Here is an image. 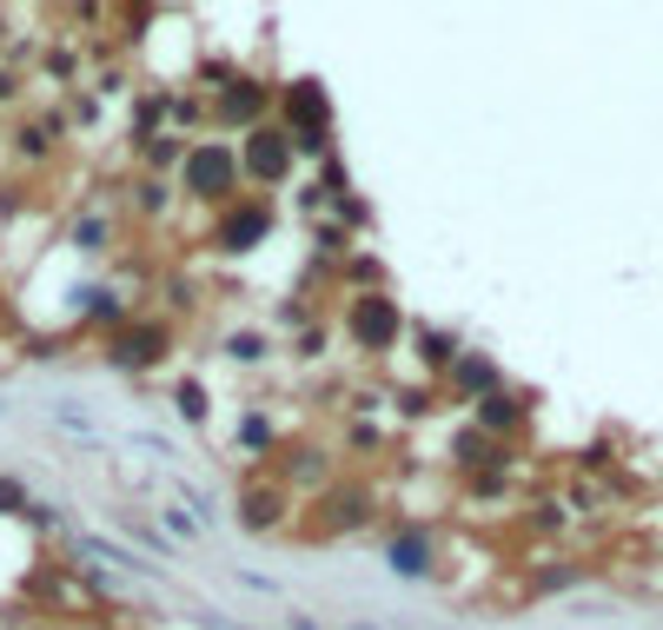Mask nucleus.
Here are the masks:
<instances>
[{"label":"nucleus","instance_id":"1","mask_svg":"<svg viewBox=\"0 0 663 630\" xmlns=\"http://www.w3.org/2000/svg\"><path fill=\"white\" fill-rule=\"evenodd\" d=\"M179 179H186V193H193V199H232L246 173H239V153H232V146H219V140H199V146L186 153Z\"/></svg>","mask_w":663,"mask_h":630},{"label":"nucleus","instance_id":"2","mask_svg":"<svg viewBox=\"0 0 663 630\" xmlns=\"http://www.w3.org/2000/svg\"><path fill=\"white\" fill-rule=\"evenodd\" d=\"M345 332H352L359 352H392V345L405 339V312H398L385 292H359L352 312H345Z\"/></svg>","mask_w":663,"mask_h":630},{"label":"nucleus","instance_id":"3","mask_svg":"<svg viewBox=\"0 0 663 630\" xmlns=\"http://www.w3.org/2000/svg\"><path fill=\"white\" fill-rule=\"evenodd\" d=\"M286 140H292V153H325L332 140H325V126H332V106H325V86L319 80H299L292 93H286Z\"/></svg>","mask_w":663,"mask_h":630},{"label":"nucleus","instance_id":"4","mask_svg":"<svg viewBox=\"0 0 663 630\" xmlns=\"http://www.w3.org/2000/svg\"><path fill=\"white\" fill-rule=\"evenodd\" d=\"M239 173L252 186H286L292 179V140L279 126H252V140L239 146Z\"/></svg>","mask_w":663,"mask_h":630},{"label":"nucleus","instance_id":"5","mask_svg":"<svg viewBox=\"0 0 663 630\" xmlns=\"http://www.w3.org/2000/svg\"><path fill=\"white\" fill-rule=\"evenodd\" d=\"M266 226H272V213H266L259 199H239V206H226V219H219L213 246H219V252H252V246L266 239Z\"/></svg>","mask_w":663,"mask_h":630},{"label":"nucleus","instance_id":"6","mask_svg":"<svg viewBox=\"0 0 663 630\" xmlns=\"http://www.w3.org/2000/svg\"><path fill=\"white\" fill-rule=\"evenodd\" d=\"M106 359H113L120 372H146V365L166 359V332H159V326H126V332L106 339Z\"/></svg>","mask_w":663,"mask_h":630},{"label":"nucleus","instance_id":"7","mask_svg":"<svg viewBox=\"0 0 663 630\" xmlns=\"http://www.w3.org/2000/svg\"><path fill=\"white\" fill-rule=\"evenodd\" d=\"M279 518H286V485L266 478V485H246V492H239V525H246V531H272Z\"/></svg>","mask_w":663,"mask_h":630},{"label":"nucleus","instance_id":"8","mask_svg":"<svg viewBox=\"0 0 663 630\" xmlns=\"http://www.w3.org/2000/svg\"><path fill=\"white\" fill-rule=\"evenodd\" d=\"M319 512H325V518L312 525L319 538H332V531H352V525H365V518H372V492H332Z\"/></svg>","mask_w":663,"mask_h":630},{"label":"nucleus","instance_id":"9","mask_svg":"<svg viewBox=\"0 0 663 630\" xmlns=\"http://www.w3.org/2000/svg\"><path fill=\"white\" fill-rule=\"evenodd\" d=\"M266 113V86L259 80H232L226 93H219V120L226 126H246V120H259Z\"/></svg>","mask_w":663,"mask_h":630},{"label":"nucleus","instance_id":"10","mask_svg":"<svg viewBox=\"0 0 663 630\" xmlns=\"http://www.w3.org/2000/svg\"><path fill=\"white\" fill-rule=\"evenodd\" d=\"M385 565H392L398 578H432V538H425V531H405V538H392Z\"/></svg>","mask_w":663,"mask_h":630},{"label":"nucleus","instance_id":"11","mask_svg":"<svg viewBox=\"0 0 663 630\" xmlns=\"http://www.w3.org/2000/svg\"><path fill=\"white\" fill-rule=\"evenodd\" d=\"M518 425H525V405H518L511 392L478 399V432H485V438H505V432H518Z\"/></svg>","mask_w":663,"mask_h":630},{"label":"nucleus","instance_id":"12","mask_svg":"<svg viewBox=\"0 0 663 630\" xmlns=\"http://www.w3.org/2000/svg\"><path fill=\"white\" fill-rule=\"evenodd\" d=\"M452 385H458V392H472V399H491V392H498V365H491V359H478V352H458Z\"/></svg>","mask_w":663,"mask_h":630},{"label":"nucleus","instance_id":"13","mask_svg":"<svg viewBox=\"0 0 663 630\" xmlns=\"http://www.w3.org/2000/svg\"><path fill=\"white\" fill-rule=\"evenodd\" d=\"M458 465H465V472H478V465H505V452H491L485 432L472 425V432H458Z\"/></svg>","mask_w":663,"mask_h":630},{"label":"nucleus","instance_id":"14","mask_svg":"<svg viewBox=\"0 0 663 630\" xmlns=\"http://www.w3.org/2000/svg\"><path fill=\"white\" fill-rule=\"evenodd\" d=\"M186 153H193V146H186L179 133H153V140H146V166H186Z\"/></svg>","mask_w":663,"mask_h":630},{"label":"nucleus","instance_id":"15","mask_svg":"<svg viewBox=\"0 0 663 630\" xmlns=\"http://www.w3.org/2000/svg\"><path fill=\"white\" fill-rule=\"evenodd\" d=\"M80 299H86V319H93V326H120V319H126V306H120L113 292H80Z\"/></svg>","mask_w":663,"mask_h":630},{"label":"nucleus","instance_id":"16","mask_svg":"<svg viewBox=\"0 0 663 630\" xmlns=\"http://www.w3.org/2000/svg\"><path fill=\"white\" fill-rule=\"evenodd\" d=\"M206 412H213V405H206V385L186 379V385H179V419H186V425H206Z\"/></svg>","mask_w":663,"mask_h":630},{"label":"nucleus","instance_id":"17","mask_svg":"<svg viewBox=\"0 0 663 630\" xmlns=\"http://www.w3.org/2000/svg\"><path fill=\"white\" fill-rule=\"evenodd\" d=\"M286 478H292V485H299V478H305V485H325V452H292Z\"/></svg>","mask_w":663,"mask_h":630},{"label":"nucleus","instance_id":"18","mask_svg":"<svg viewBox=\"0 0 663 630\" xmlns=\"http://www.w3.org/2000/svg\"><path fill=\"white\" fill-rule=\"evenodd\" d=\"M73 246H80V252H100V246H106V219H80V226H73Z\"/></svg>","mask_w":663,"mask_h":630},{"label":"nucleus","instance_id":"19","mask_svg":"<svg viewBox=\"0 0 663 630\" xmlns=\"http://www.w3.org/2000/svg\"><path fill=\"white\" fill-rule=\"evenodd\" d=\"M133 206H139V213H159V206H166V186H159V179H139V186H133Z\"/></svg>","mask_w":663,"mask_h":630},{"label":"nucleus","instance_id":"20","mask_svg":"<svg viewBox=\"0 0 663 630\" xmlns=\"http://www.w3.org/2000/svg\"><path fill=\"white\" fill-rule=\"evenodd\" d=\"M232 359H239V365H259V359H266V339H259V332H239V339H232Z\"/></svg>","mask_w":663,"mask_h":630},{"label":"nucleus","instance_id":"21","mask_svg":"<svg viewBox=\"0 0 663 630\" xmlns=\"http://www.w3.org/2000/svg\"><path fill=\"white\" fill-rule=\"evenodd\" d=\"M239 438H246V452H272V425H266V419H246Z\"/></svg>","mask_w":663,"mask_h":630},{"label":"nucleus","instance_id":"22","mask_svg":"<svg viewBox=\"0 0 663 630\" xmlns=\"http://www.w3.org/2000/svg\"><path fill=\"white\" fill-rule=\"evenodd\" d=\"M564 585H578V571H571V565H558V571H538V591H564Z\"/></svg>","mask_w":663,"mask_h":630},{"label":"nucleus","instance_id":"23","mask_svg":"<svg viewBox=\"0 0 663 630\" xmlns=\"http://www.w3.org/2000/svg\"><path fill=\"white\" fill-rule=\"evenodd\" d=\"M13 93H20V80H13V73H0V100H13Z\"/></svg>","mask_w":663,"mask_h":630},{"label":"nucleus","instance_id":"24","mask_svg":"<svg viewBox=\"0 0 663 630\" xmlns=\"http://www.w3.org/2000/svg\"><path fill=\"white\" fill-rule=\"evenodd\" d=\"M352 630H372V624H352Z\"/></svg>","mask_w":663,"mask_h":630}]
</instances>
